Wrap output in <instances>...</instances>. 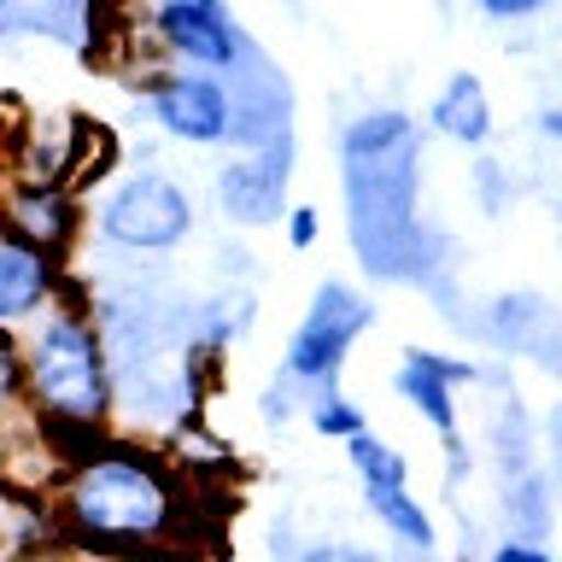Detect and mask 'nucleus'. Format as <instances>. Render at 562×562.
<instances>
[{"label":"nucleus","mask_w":562,"mask_h":562,"mask_svg":"<svg viewBox=\"0 0 562 562\" xmlns=\"http://www.w3.org/2000/svg\"><path fill=\"white\" fill-rule=\"evenodd\" d=\"M340 153H346V165H386V158H404V153H416V123L404 112H393V105L363 112L346 130Z\"/></svg>","instance_id":"obj_12"},{"label":"nucleus","mask_w":562,"mask_h":562,"mask_svg":"<svg viewBox=\"0 0 562 562\" xmlns=\"http://www.w3.org/2000/svg\"><path fill=\"white\" fill-rule=\"evenodd\" d=\"M18 7H24V0H0V30H18V24H24V18H18Z\"/></svg>","instance_id":"obj_23"},{"label":"nucleus","mask_w":562,"mask_h":562,"mask_svg":"<svg viewBox=\"0 0 562 562\" xmlns=\"http://www.w3.org/2000/svg\"><path fill=\"white\" fill-rule=\"evenodd\" d=\"M492 562H551V551H544L539 539H504L498 551H492Z\"/></svg>","instance_id":"obj_20"},{"label":"nucleus","mask_w":562,"mask_h":562,"mask_svg":"<svg viewBox=\"0 0 562 562\" xmlns=\"http://www.w3.org/2000/svg\"><path fill=\"white\" fill-rule=\"evenodd\" d=\"M94 228L105 246L117 252H135V258H158V252H176L188 235H193V200L188 188L165 170H135L112 182V193L100 200L94 211Z\"/></svg>","instance_id":"obj_3"},{"label":"nucleus","mask_w":562,"mask_h":562,"mask_svg":"<svg viewBox=\"0 0 562 562\" xmlns=\"http://www.w3.org/2000/svg\"><path fill=\"white\" fill-rule=\"evenodd\" d=\"M24 404V346L12 328H0V411Z\"/></svg>","instance_id":"obj_16"},{"label":"nucleus","mask_w":562,"mask_h":562,"mask_svg":"<svg viewBox=\"0 0 562 562\" xmlns=\"http://www.w3.org/2000/svg\"><path fill=\"white\" fill-rule=\"evenodd\" d=\"M53 288H59V258L0 223V328L35 323L53 305Z\"/></svg>","instance_id":"obj_9"},{"label":"nucleus","mask_w":562,"mask_h":562,"mask_svg":"<svg viewBox=\"0 0 562 562\" xmlns=\"http://www.w3.org/2000/svg\"><path fill=\"white\" fill-rule=\"evenodd\" d=\"M363 498L393 539H404L411 551H434V516L411 498V486H381V492H363Z\"/></svg>","instance_id":"obj_13"},{"label":"nucleus","mask_w":562,"mask_h":562,"mask_svg":"<svg viewBox=\"0 0 562 562\" xmlns=\"http://www.w3.org/2000/svg\"><path fill=\"white\" fill-rule=\"evenodd\" d=\"M293 562H386L381 551H369V544H346V539H323V544H305Z\"/></svg>","instance_id":"obj_18"},{"label":"nucleus","mask_w":562,"mask_h":562,"mask_svg":"<svg viewBox=\"0 0 562 562\" xmlns=\"http://www.w3.org/2000/svg\"><path fill=\"white\" fill-rule=\"evenodd\" d=\"M0 223L12 235L35 240L42 252L65 258L82 235V200H77V188H59V182H12L0 193Z\"/></svg>","instance_id":"obj_7"},{"label":"nucleus","mask_w":562,"mask_h":562,"mask_svg":"<svg viewBox=\"0 0 562 562\" xmlns=\"http://www.w3.org/2000/svg\"><path fill=\"white\" fill-rule=\"evenodd\" d=\"M24 398L35 404V416H47V428L94 434L112 416L117 375H112V358H105V340L94 316L59 293L35 316L24 340Z\"/></svg>","instance_id":"obj_2"},{"label":"nucleus","mask_w":562,"mask_h":562,"mask_svg":"<svg viewBox=\"0 0 562 562\" xmlns=\"http://www.w3.org/2000/svg\"><path fill=\"white\" fill-rule=\"evenodd\" d=\"M369 323H375V305H369L358 288H346V281H323V288L311 293L305 323L293 328L288 351H281V375H288L293 386H334L346 351L358 346V334Z\"/></svg>","instance_id":"obj_4"},{"label":"nucleus","mask_w":562,"mask_h":562,"mask_svg":"<svg viewBox=\"0 0 562 562\" xmlns=\"http://www.w3.org/2000/svg\"><path fill=\"white\" fill-rule=\"evenodd\" d=\"M59 521L100 551H158L182 539L188 486L170 457L135 439H105L100 428L65 463Z\"/></svg>","instance_id":"obj_1"},{"label":"nucleus","mask_w":562,"mask_h":562,"mask_svg":"<svg viewBox=\"0 0 562 562\" xmlns=\"http://www.w3.org/2000/svg\"><path fill=\"white\" fill-rule=\"evenodd\" d=\"M311 428L323 434V439H340V446H346L351 434L369 428V416H363L351 398L334 393V386H311Z\"/></svg>","instance_id":"obj_15"},{"label":"nucleus","mask_w":562,"mask_h":562,"mask_svg":"<svg viewBox=\"0 0 562 562\" xmlns=\"http://www.w3.org/2000/svg\"><path fill=\"white\" fill-rule=\"evenodd\" d=\"M498 188H504V170L492 165V158H481V205L486 211H504V193Z\"/></svg>","instance_id":"obj_21"},{"label":"nucleus","mask_w":562,"mask_h":562,"mask_svg":"<svg viewBox=\"0 0 562 562\" xmlns=\"http://www.w3.org/2000/svg\"><path fill=\"white\" fill-rule=\"evenodd\" d=\"M346 457H351V469H358V486H363V492L411 486V463H404V451H393L386 439H375L369 428L346 439Z\"/></svg>","instance_id":"obj_14"},{"label":"nucleus","mask_w":562,"mask_h":562,"mask_svg":"<svg viewBox=\"0 0 562 562\" xmlns=\"http://www.w3.org/2000/svg\"><path fill=\"white\" fill-rule=\"evenodd\" d=\"M281 235H288L293 252H311L316 235H323V211H316V205H288V211H281Z\"/></svg>","instance_id":"obj_17"},{"label":"nucleus","mask_w":562,"mask_h":562,"mask_svg":"<svg viewBox=\"0 0 562 562\" xmlns=\"http://www.w3.org/2000/svg\"><path fill=\"white\" fill-rule=\"evenodd\" d=\"M481 369L463 363V358H446V351H428V346H411L404 351V363H398V398L411 404V411H422V422L439 434V439H451L457 434V386H469Z\"/></svg>","instance_id":"obj_8"},{"label":"nucleus","mask_w":562,"mask_h":562,"mask_svg":"<svg viewBox=\"0 0 562 562\" xmlns=\"http://www.w3.org/2000/svg\"><path fill=\"white\" fill-rule=\"evenodd\" d=\"M147 117L165 130L170 140L188 147H223L228 140V117H235V94L217 70H158L147 77Z\"/></svg>","instance_id":"obj_5"},{"label":"nucleus","mask_w":562,"mask_h":562,"mask_svg":"<svg viewBox=\"0 0 562 562\" xmlns=\"http://www.w3.org/2000/svg\"><path fill=\"white\" fill-rule=\"evenodd\" d=\"M288 165H293V140L288 135H270L258 158L246 165H228L217 176V200L235 223H276L281 217V182H288Z\"/></svg>","instance_id":"obj_10"},{"label":"nucleus","mask_w":562,"mask_h":562,"mask_svg":"<svg viewBox=\"0 0 562 562\" xmlns=\"http://www.w3.org/2000/svg\"><path fill=\"white\" fill-rule=\"evenodd\" d=\"M474 12L492 18V24H527V18L544 12V0H474Z\"/></svg>","instance_id":"obj_19"},{"label":"nucleus","mask_w":562,"mask_h":562,"mask_svg":"<svg viewBox=\"0 0 562 562\" xmlns=\"http://www.w3.org/2000/svg\"><path fill=\"white\" fill-rule=\"evenodd\" d=\"M428 123H434V135L451 140V147L481 153L486 140H492V100H486V82L474 77V70H451L446 88H439L434 105H428Z\"/></svg>","instance_id":"obj_11"},{"label":"nucleus","mask_w":562,"mask_h":562,"mask_svg":"<svg viewBox=\"0 0 562 562\" xmlns=\"http://www.w3.org/2000/svg\"><path fill=\"white\" fill-rule=\"evenodd\" d=\"M147 30L158 53L182 70H228L240 65V35L223 0H147Z\"/></svg>","instance_id":"obj_6"},{"label":"nucleus","mask_w":562,"mask_h":562,"mask_svg":"<svg viewBox=\"0 0 562 562\" xmlns=\"http://www.w3.org/2000/svg\"><path fill=\"white\" fill-rule=\"evenodd\" d=\"M539 140H544V147H557V140H562V105H539Z\"/></svg>","instance_id":"obj_22"}]
</instances>
